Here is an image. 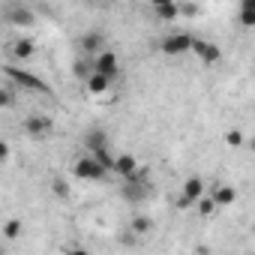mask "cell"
Listing matches in <instances>:
<instances>
[{
	"instance_id": "9",
	"label": "cell",
	"mask_w": 255,
	"mask_h": 255,
	"mask_svg": "<svg viewBox=\"0 0 255 255\" xmlns=\"http://www.w3.org/2000/svg\"><path fill=\"white\" fill-rule=\"evenodd\" d=\"M111 171H117V174L126 177V180H135L138 162H135V156H129V153H120V156H114V168H111Z\"/></svg>"
},
{
	"instance_id": "13",
	"label": "cell",
	"mask_w": 255,
	"mask_h": 255,
	"mask_svg": "<svg viewBox=\"0 0 255 255\" xmlns=\"http://www.w3.org/2000/svg\"><path fill=\"white\" fill-rule=\"evenodd\" d=\"M153 12L162 21H171V18H177V3H171V0H159V3H153Z\"/></svg>"
},
{
	"instance_id": "11",
	"label": "cell",
	"mask_w": 255,
	"mask_h": 255,
	"mask_svg": "<svg viewBox=\"0 0 255 255\" xmlns=\"http://www.w3.org/2000/svg\"><path fill=\"white\" fill-rule=\"evenodd\" d=\"M108 87H111V81H108V78H102V75H96V72H90V75H87V93L102 96V93H108Z\"/></svg>"
},
{
	"instance_id": "25",
	"label": "cell",
	"mask_w": 255,
	"mask_h": 255,
	"mask_svg": "<svg viewBox=\"0 0 255 255\" xmlns=\"http://www.w3.org/2000/svg\"><path fill=\"white\" fill-rule=\"evenodd\" d=\"M0 255H6V252H3V246H0Z\"/></svg>"
},
{
	"instance_id": "5",
	"label": "cell",
	"mask_w": 255,
	"mask_h": 255,
	"mask_svg": "<svg viewBox=\"0 0 255 255\" xmlns=\"http://www.w3.org/2000/svg\"><path fill=\"white\" fill-rule=\"evenodd\" d=\"M204 192H207L204 180H201V177H189V180H183V189H180V198H177V204H180V207H189V204H195V201H198Z\"/></svg>"
},
{
	"instance_id": "23",
	"label": "cell",
	"mask_w": 255,
	"mask_h": 255,
	"mask_svg": "<svg viewBox=\"0 0 255 255\" xmlns=\"http://www.w3.org/2000/svg\"><path fill=\"white\" fill-rule=\"evenodd\" d=\"M54 195H57V198H63V195H66V186H63L60 180H54Z\"/></svg>"
},
{
	"instance_id": "21",
	"label": "cell",
	"mask_w": 255,
	"mask_h": 255,
	"mask_svg": "<svg viewBox=\"0 0 255 255\" xmlns=\"http://www.w3.org/2000/svg\"><path fill=\"white\" fill-rule=\"evenodd\" d=\"M228 144H231V147H240V144H243V132H237V129L228 132Z\"/></svg>"
},
{
	"instance_id": "1",
	"label": "cell",
	"mask_w": 255,
	"mask_h": 255,
	"mask_svg": "<svg viewBox=\"0 0 255 255\" xmlns=\"http://www.w3.org/2000/svg\"><path fill=\"white\" fill-rule=\"evenodd\" d=\"M3 72L18 84V87H27V90H42V93H51V87L39 78V75H33V72H27V69H18V66H3Z\"/></svg>"
},
{
	"instance_id": "7",
	"label": "cell",
	"mask_w": 255,
	"mask_h": 255,
	"mask_svg": "<svg viewBox=\"0 0 255 255\" xmlns=\"http://www.w3.org/2000/svg\"><path fill=\"white\" fill-rule=\"evenodd\" d=\"M189 51H195V54H198V60H201V63H207V66L219 63V57H222L219 45H216V42H207V39H192V48H189Z\"/></svg>"
},
{
	"instance_id": "6",
	"label": "cell",
	"mask_w": 255,
	"mask_h": 255,
	"mask_svg": "<svg viewBox=\"0 0 255 255\" xmlns=\"http://www.w3.org/2000/svg\"><path fill=\"white\" fill-rule=\"evenodd\" d=\"M6 21L18 24V27H30V24H36V12L24 3H12V6H6Z\"/></svg>"
},
{
	"instance_id": "16",
	"label": "cell",
	"mask_w": 255,
	"mask_h": 255,
	"mask_svg": "<svg viewBox=\"0 0 255 255\" xmlns=\"http://www.w3.org/2000/svg\"><path fill=\"white\" fill-rule=\"evenodd\" d=\"M81 45H84V51H96V54L105 48V45H102V33H87V36L81 39Z\"/></svg>"
},
{
	"instance_id": "8",
	"label": "cell",
	"mask_w": 255,
	"mask_h": 255,
	"mask_svg": "<svg viewBox=\"0 0 255 255\" xmlns=\"http://www.w3.org/2000/svg\"><path fill=\"white\" fill-rule=\"evenodd\" d=\"M51 126H54V120H51L48 114H30V117L24 120V129H27L33 138L48 135V132H51Z\"/></svg>"
},
{
	"instance_id": "19",
	"label": "cell",
	"mask_w": 255,
	"mask_h": 255,
	"mask_svg": "<svg viewBox=\"0 0 255 255\" xmlns=\"http://www.w3.org/2000/svg\"><path fill=\"white\" fill-rule=\"evenodd\" d=\"M150 228H153V222H150L147 216H135V219H132V231H135V234H147Z\"/></svg>"
},
{
	"instance_id": "12",
	"label": "cell",
	"mask_w": 255,
	"mask_h": 255,
	"mask_svg": "<svg viewBox=\"0 0 255 255\" xmlns=\"http://www.w3.org/2000/svg\"><path fill=\"white\" fill-rule=\"evenodd\" d=\"M33 42L30 39H15L12 45H9V51H12V57H18V60H27V57H33Z\"/></svg>"
},
{
	"instance_id": "14",
	"label": "cell",
	"mask_w": 255,
	"mask_h": 255,
	"mask_svg": "<svg viewBox=\"0 0 255 255\" xmlns=\"http://www.w3.org/2000/svg\"><path fill=\"white\" fill-rule=\"evenodd\" d=\"M210 198L216 201V207H225V204H231V201L237 198V192H234L231 186H219L216 192H210Z\"/></svg>"
},
{
	"instance_id": "2",
	"label": "cell",
	"mask_w": 255,
	"mask_h": 255,
	"mask_svg": "<svg viewBox=\"0 0 255 255\" xmlns=\"http://www.w3.org/2000/svg\"><path fill=\"white\" fill-rule=\"evenodd\" d=\"M93 72H96V75H102V78H108V81H114V75L120 72V60H117V54H114L111 48H102V51L96 54Z\"/></svg>"
},
{
	"instance_id": "17",
	"label": "cell",
	"mask_w": 255,
	"mask_h": 255,
	"mask_svg": "<svg viewBox=\"0 0 255 255\" xmlns=\"http://www.w3.org/2000/svg\"><path fill=\"white\" fill-rule=\"evenodd\" d=\"M195 204H198V213H201V216H213V213H216V201L210 198V192H204Z\"/></svg>"
},
{
	"instance_id": "15",
	"label": "cell",
	"mask_w": 255,
	"mask_h": 255,
	"mask_svg": "<svg viewBox=\"0 0 255 255\" xmlns=\"http://www.w3.org/2000/svg\"><path fill=\"white\" fill-rule=\"evenodd\" d=\"M3 237H6V240H18V237H21V219H15V216L6 219V222H3Z\"/></svg>"
},
{
	"instance_id": "20",
	"label": "cell",
	"mask_w": 255,
	"mask_h": 255,
	"mask_svg": "<svg viewBox=\"0 0 255 255\" xmlns=\"http://www.w3.org/2000/svg\"><path fill=\"white\" fill-rule=\"evenodd\" d=\"M9 105H15V93L6 90V87H0V108H9Z\"/></svg>"
},
{
	"instance_id": "3",
	"label": "cell",
	"mask_w": 255,
	"mask_h": 255,
	"mask_svg": "<svg viewBox=\"0 0 255 255\" xmlns=\"http://www.w3.org/2000/svg\"><path fill=\"white\" fill-rule=\"evenodd\" d=\"M72 171H75V177H81V180H102L108 171L87 153V156H81V159H75V165H72Z\"/></svg>"
},
{
	"instance_id": "18",
	"label": "cell",
	"mask_w": 255,
	"mask_h": 255,
	"mask_svg": "<svg viewBox=\"0 0 255 255\" xmlns=\"http://www.w3.org/2000/svg\"><path fill=\"white\" fill-rule=\"evenodd\" d=\"M240 18H243V24H246V27H249V24H255V0H243Z\"/></svg>"
},
{
	"instance_id": "22",
	"label": "cell",
	"mask_w": 255,
	"mask_h": 255,
	"mask_svg": "<svg viewBox=\"0 0 255 255\" xmlns=\"http://www.w3.org/2000/svg\"><path fill=\"white\" fill-rule=\"evenodd\" d=\"M6 159H9V144L0 138V162H6Z\"/></svg>"
},
{
	"instance_id": "4",
	"label": "cell",
	"mask_w": 255,
	"mask_h": 255,
	"mask_svg": "<svg viewBox=\"0 0 255 255\" xmlns=\"http://www.w3.org/2000/svg\"><path fill=\"white\" fill-rule=\"evenodd\" d=\"M189 48H192V36H189V33H171V36H165V39L159 42V51L168 54V57L183 54V51H189Z\"/></svg>"
},
{
	"instance_id": "24",
	"label": "cell",
	"mask_w": 255,
	"mask_h": 255,
	"mask_svg": "<svg viewBox=\"0 0 255 255\" xmlns=\"http://www.w3.org/2000/svg\"><path fill=\"white\" fill-rule=\"evenodd\" d=\"M66 255H90V252H87V249H69Z\"/></svg>"
},
{
	"instance_id": "10",
	"label": "cell",
	"mask_w": 255,
	"mask_h": 255,
	"mask_svg": "<svg viewBox=\"0 0 255 255\" xmlns=\"http://www.w3.org/2000/svg\"><path fill=\"white\" fill-rule=\"evenodd\" d=\"M84 144H87V153L93 156V153H99V150L108 147V135H105L102 129H90V132L84 135Z\"/></svg>"
}]
</instances>
